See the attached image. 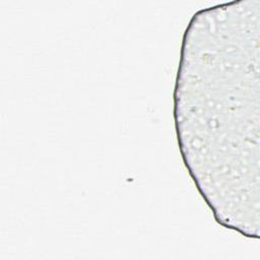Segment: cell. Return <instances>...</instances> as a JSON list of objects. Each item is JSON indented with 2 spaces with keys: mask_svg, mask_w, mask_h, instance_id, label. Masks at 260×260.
Here are the masks:
<instances>
[{
  "mask_svg": "<svg viewBox=\"0 0 260 260\" xmlns=\"http://www.w3.org/2000/svg\"><path fill=\"white\" fill-rule=\"evenodd\" d=\"M174 121L185 168L215 221L260 235V0L197 11L181 47Z\"/></svg>",
  "mask_w": 260,
  "mask_h": 260,
  "instance_id": "1",
  "label": "cell"
}]
</instances>
